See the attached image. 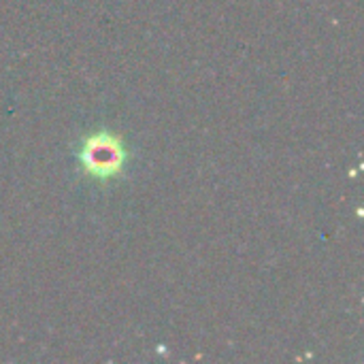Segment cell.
I'll return each mask as SVG.
<instances>
[{
  "label": "cell",
  "instance_id": "cell-1",
  "mask_svg": "<svg viewBox=\"0 0 364 364\" xmlns=\"http://www.w3.org/2000/svg\"><path fill=\"white\" fill-rule=\"evenodd\" d=\"M81 164L90 175L96 177H113L124 166V149L119 141L107 132H100L85 141L81 149Z\"/></svg>",
  "mask_w": 364,
  "mask_h": 364
}]
</instances>
